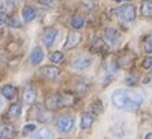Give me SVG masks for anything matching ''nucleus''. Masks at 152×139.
<instances>
[{"label": "nucleus", "instance_id": "f257e3e1", "mask_svg": "<svg viewBox=\"0 0 152 139\" xmlns=\"http://www.w3.org/2000/svg\"><path fill=\"white\" fill-rule=\"evenodd\" d=\"M111 102L115 108L125 111H136L142 105L144 97L141 93L127 89H117L111 96Z\"/></svg>", "mask_w": 152, "mask_h": 139}, {"label": "nucleus", "instance_id": "f03ea898", "mask_svg": "<svg viewBox=\"0 0 152 139\" xmlns=\"http://www.w3.org/2000/svg\"><path fill=\"white\" fill-rule=\"evenodd\" d=\"M75 102V98L70 94H52L45 98V108L47 109H59L63 106H69Z\"/></svg>", "mask_w": 152, "mask_h": 139}, {"label": "nucleus", "instance_id": "7ed1b4c3", "mask_svg": "<svg viewBox=\"0 0 152 139\" xmlns=\"http://www.w3.org/2000/svg\"><path fill=\"white\" fill-rule=\"evenodd\" d=\"M118 63L115 62V59L110 57L102 68V74H100V82L103 86H107L111 80H114V78L117 77V70H118Z\"/></svg>", "mask_w": 152, "mask_h": 139}, {"label": "nucleus", "instance_id": "20e7f679", "mask_svg": "<svg viewBox=\"0 0 152 139\" xmlns=\"http://www.w3.org/2000/svg\"><path fill=\"white\" fill-rule=\"evenodd\" d=\"M114 17L122 23H132L136 19V7L132 4H125L113 11Z\"/></svg>", "mask_w": 152, "mask_h": 139}, {"label": "nucleus", "instance_id": "39448f33", "mask_svg": "<svg viewBox=\"0 0 152 139\" xmlns=\"http://www.w3.org/2000/svg\"><path fill=\"white\" fill-rule=\"evenodd\" d=\"M55 127H56L58 132H60V134H69L74 128V117L70 115L60 116L55 122Z\"/></svg>", "mask_w": 152, "mask_h": 139}, {"label": "nucleus", "instance_id": "423d86ee", "mask_svg": "<svg viewBox=\"0 0 152 139\" xmlns=\"http://www.w3.org/2000/svg\"><path fill=\"white\" fill-rule=\"evenodd\" d=\"M93 59L92 56H86V55H81V56H77L73 62H71V68L73 70H77V71H81V70H86L88 67L92 66Z\"/></svg>", "mask_w": 152, "mask_h": 139}, {"label": "nucleus", "instance_id": "0eeeda50", "mask_svg": "<svg viewBox=\"0 0 152 139\" xmlns=\"http://www.w3.org/2000/svg\"><path fill=\"white\" fill-rule=\"evenodd\" d=\"M40 74H41L42 77L48 78V79H58L60 77V71L59 67H55V66H44L40 68Z\"/></svg>", "mask_w": 152, "mask_h": 139}, {"label": "nucleus", "instance_id": "6e6552de", "mask_svg": "<svg viewBox=\"0 0 152 139\" xmlns=\"http://www.w3.org/2000/svg\"><path fill=\"white\" fill-rule=\"evenodd\" d=\"M103 37H104V41H106L108 45H115V44H118V41H119V38H121V33L117 29L108 28L104 30Z\"/></svg>", "mask_w": 152, "mask_h": 139}, {"label": "nucleus", "instance_id": "1a4fd4ad", "mask_svg": "<svg viewBox=\"0 0 152 139\" xmlns=\"http://www.w3.org/2000/svg\"><path fill=\"white\" fill-rule=\"evenodd\" d=\"M58 34H59V31H58L56 29H53V28L47 29V30L42 33V35H41L42 44H44L45 46H48V48H50V46H52V44L55 42Z\"/></svg>", "mask_w": 152, "mask_h": 139}, {"label": "nucleus", "instance_id": "9d476101", "mask_svg": "<svg viewBox=\"0 0 152 139\" xmlns=\"http://www.w3.org/2000/svg\"><path fill=\"white\" fill-rule=\"evenodd\" d=\"M81 38H82L81 33H78V31H70L67 35V40H66V42H64V45H63V49L64 51L73 49L74 46H77L78 44H80Z\"/></svg>", "mask_w": 152, "mask_h": 139}, {"label": "nucleus", "instance_id": "9b49d317", "mask_svg": "<svg viewBox=\"0 0 152 139\" xmlns=\"http://www.w3.org/2000/svg\"><path fill=\"white\" fill-rule=\"evenodd\" d=\"M39 15V10L32 6H25V7L22 8V19L25 23H29V22L34 21L36 18Z\"/></svg>", "mask_w": 152, "mask_h": 139}, {"label": "nucleus", "instance_id": "f8f14e48", "mask_svg": "<svg viewBox=\"0 0 152 139\" xmlns=\"http://www.w3.org/2000/svg\"><path fill=\"white\" fill-rule=\"evenodd\" d=\"M14 135V125L10 124V123H0V139H12Z\"/></svg>", "mask_w": 152, "mask_h": 139}, {"label": "nucleus", "instance_id": "ddd939ff", "mask_svg": "<svg viewBox=\"0 0 152 139\" xmlns=\"http://www.w3.org/2000/svg\"><path fill=\"white\" fill-rule=\"evenodd\" d=\"M37 98V90L32 83H29L28 86L23 89V101L26 104H33Z\"/></svg>", "mask_w": 152, "mask_h": 139}, {"label": "nucleus", "instance_id": "4468645a", "mask_svg": "<svg viewBox=\"0 0 152 139\" xmlns=\"http://www.w3.org/2000/svg\"><path fill=\"white\" fill-rule=\"evenodd\" d=\"M44 59V51L40 46H34L30 52V64L32 66H39Z\"/></svg>", "mask_w": 152, "mask_h": 139}, {"label": "nucleus", "instance_id": "2eb2a0df", "mask_svg": "<svg viewBox=\"0 0 152 139\" xmlns=\"http://www.w3.org/2000/svg\"><path fill=\"white\" fill-rule=\"evenodd\" d=\"M1 94H3L7 100H15L18 96V89L14 86V85L7 83L1 87Z\"/></svg>", "mask_w": 152, "mask_h": 139}, {"label": "nucleus", "instance_id": "dca6fc26", "mask_svg": "<svg viewBox=\"0 0 152 139\" xmlns=\"http://www.w3.org/2000/svg\"><path fill=\"white\" fill-rule=\"evenodd\" d=\"M108 49H110V45L103 38H97L92 45V52L95 53H107Z\"/></svg>", "mask_w": 152, "mask_h": 139}, {"label": "nucleus", "instance_id": "f3484780", "mask_svg": "<svg viewBox=\"0 0 152 139\" xmlns=\"http://www.w3.org/2000/svg\"><path fill=\"white\" fill-rule=\"evenodd\" d=\"M93 122H95V115L92 112H84L81 115V128L82 130H89L92 127Z\"/></svg>", "mask_w": 152, "mask_h": 139}, {"label": "nucleus", "instance_id": "a211bd4d", "mask_svg": "<svg viewBox=\"0 0 152 139\" xmlns=\"http://www.w3.org/2000/svg\"><path fill=\"white\" fill-rule=\"evenodd\" d=\"M70 25H71V28L75 29V30L81 29L82 26L85 25V18H84V15H81V14H74L73 17H71V19H70Z\"/></svg>", "mask_w": 152, "mask_h": 139}, {"label": "nucleus", "instance_id": "6ab92c4d", "mask_svg": "<svg viewBox=\"0 0 152 139\" xmlns=\"http://www.w3.org/2000/svg\"><path fill=\"white\" fill-rule=\"evenodd\" d=\"M15 3L14 0H0V12L3 14H10L14 11Z\"/></svg>", "mask_w": 152, "mask_h": 139}, {"label": "nucleus", "instance_id": "aec40b11", "mask_svg": "<svg viewBox=\"0 0 152 139\" xmlns=\"http://www.w3.org/2000/svg\"><path fill=\"white\" fill-rule=\"evenodd\" d=\"M141 14L145 18H152V0L141 1Z\"/></svg>", "mask_w": 152, "mask_h": 139}, {"label": "nucleus", "instance_id": "412c9836", "mask_svg": "<svg viewBox=\"0 0 152 139\" xmlns=\"http://www.w3.org/2000/svg\"><path fill=\"white\" fill-rule=\"evenodd\" d=\"M21 113H22L21 104H12L10 106V109H8V116H10V119H14V120H17L21 116Z\"/></svg>", "mask_w": 152, "mask_h": 139}, {"label": "nucleus", "instance_id": "4be33fe9", "mask_svg": "<svg viewBox=\"0 0 152 139\" xmlns=\"http://www.w3.org/2000/svg\"><path fill=\"white\" fill-rule=\"evenodd\" d=\"M32 139H52V132L48 128H41Z\"/></svg>", "mask_w": 152, "mask_h": 139}, {"label": "nucleus", "instance_id": "5701e85b", "mask_svg": "<svg viewBox=\"0 0 152 139\" xmlns=\"http://www.w3.org/2000/svg\"><path fill=\"white\" fill-rule=\"evenodd\" d=\"M133 56L132 55H126V56H122L119 60H118V66L119 67H124V68H126V67H130L132 63H133Z\"/></svg>", "mask_w": 152, "mask_h": 139}, {"label": "nucleus", "instance_id": "b1692460", "mask_svg": "<svg viewBox=\"0 0 152 139\" xmlns=\"http://www.w3.org/2000/svg\"><path fill=\"white\" fill-rule=\"evenodd\" d=\"M6 25H8V26H11V28H14V29L22 28V22L18 21L15 17H6Z\"/></svg>", "mask_w": 152, "mask_h": 139}, {"label": "nucleus", "instance_id": "393cba45", "mask_svg": "<svg viewBox=\"0 0 152 139\" xmlns=\"http://www.w3.org/2000/svg\"><path fill=\"white\" fill-rule=\"evenodd\" d=\"M63 59H64V55L62 52H51V55H50V60L52 63H60V62H63Z\"/></svg>", "mask_w": 152, "mask_h": 139}, {"label": "nucleus", "instance_id": "a878e982", "mask_svg": "<svg viewBox=\"0 0 152 139\" xmlns=\"http://www.w3.org/2000/svg\"><path fill=\"white\" fill-rule=\"evenodd\" d=\"M102 111H103L102 102L96 100L95 102L92 104V113H93V115H99V113H102Z\"/></svg>", "mask_w": 152, "mask_h": 139}, {"label": "nucleus", "instance_id": "bb28decb", "mask_svg": "<svg viewBox=\"0 0 152 139\" xmlns=\"http://www.w3.org/2000/svg\"><path fill=\"white\" fill-rule=\"evenodd\" d=\"M59 0H39V3L42 4V6H45V7H50V8H53L55 6L58 4Z\"/></svg>", "mask_w": 152, "mask_h": 139}, {"label": "nucleus", "instance_id": "cd10ccee", "mask_svg": "<svg viewBox=\"0 0 152 139\" xmlns=\"http://www.w3.org/2000/svg\"><path fill=\"white\" fill-rule=\"evenodd\" d=\"M75 90H77L78 93H85V91L88 90L86 82H78V83H75Z\"/></svg>", "mask_w": 152, "mask_h": 139}, {"label": "nucleus", "instance_id": "c85d7f7f", "mask_svg": "<svg viewBox=\"0 0 152 139\" xmlns=\"http://www.w3.org/2000/svg\"><path fill=\"white\" fill-rule=\"evenodd\" d=\"M144 49H145V51H147L148 53H152V34L149 35L147 40H145V42H144Z\"/></svg>", "mask_w": 152, "mask_h": 139}, {"label": "nucleus", "instance_id": "c756f323", "mask_svg": "<svg viewBox=\"0 0 152 139\" xmlns=\"http://www.w3.org/2000/svg\"><path fill=\"white\" fill-rule=\"evenodd\" d=\"M34 130H36V125L34 124H26L25 128L22 130V134H23V135H28L29 132H33Z\"/></svg>", "mask_w": 152, "mask_h": 139}, {"label": "nucleus", "instance_id": "7c9ffc66", "mask_svg": "<svg viewBox=\"0 0 152 139\" xmlns=\"http://www.w3.org/2000/svg\"><path fill=\"white\" fill-rule=\"evenodd\" d=\"M142 67H144L145 70L152 68V56H148V57L144 60V63H142Z\"/></svg>", "mask_w": 152, "mask_h": 139}, {"label": "nucleus", "instance_id": "2f4dec72", "mask_svg": "<svg viewBox=\"0 0 152 139\" xmlns=\"http://www.w3.org/2000/svg\"><path fill=\"white\" fill-rule=\"evenodd\" d=\"M136 82H137V79H136V78H132V77H127L126 78V83L127 85H132V86H133V85H136Z\"/></svg>", "mask_w": 152, "mask_h": 139}, {"label": "nucleus", "instance_id": "473e14b6", "mask_svg": "<svg viewBox=\"0 0 152 139\" xmlns=\"http://www.w3.org/2000/svg\"><path fill=\"white\" fill-rule=\"evenodd\" d=\"M6 23V14H3V12H0V25Z\"/></svg>", "mask_w": 152, "mask_h": 139}, {"label": "nucleus", "instance_id": "72a5a7b5", "mask_svg": "<svg viewBox=\"0 0 152 139\" xmlns=\"http://www.w3.org/2000/svg\"><path fill=\"white\" fill-rule=\"evenodd\" d=\"M144 139H152V132H149V134H147Z\"/></svg>", "mask_w": 152, "mask_h": 139}, {"label": "nucleus", "instance_id": "f704fd0d", "mask_svg": "<svg viewBox=\"0 0 152 139\" xmlns=\"http://www.w3.org/2000/svg\"><path fill=\"white\" fill-rule=\"evenodd\" d=\"M3 108V101H1V98H0V109Z\"/></svg>", "mask_w": 152, "mask_h": 139}, {"label": "nucleus", "instance_id": "c9c22d12", "mask_svg": "<svg viewBox=\"0 0 152 139\" xmlns=\"http://www.w3.org/2000/svg\"><path fill=\"white\" fill-rule=\"evenodd\" d=\"M115 1H127V0H115Z\"/></svg>", "mask_w": 152, "mask_h": 139}]
</instances>
